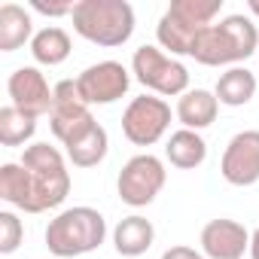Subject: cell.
I'll list each match as a JSON object with an SVG mask.
<instances>
[{"label":"cell","instance_id":"1","mask_svg":"<svg viewBox=\"0 0 259 259\" xmlns=\"http://www.w3.org/2000/svg\"><path fill=\"white\" fill-rule=\"evenodd\" d=\"M259 52V28L250 16L232 13L213 22L195 43L192 58L204 67H241L250 55Z\"/></svg>","mask_w":259,"mask_h":259},{"label":"cell","instance_id":"2","mask_svg":"<svg viewBox=\"0 0 259 259\" xmlns=\"http://www.w3.org/2000/svg\"><path fill=\"white\" fill-rule=\"evenodd\" d=\"M46 247L58 259H76L85 253H95L107 241V220L101 210L89 204L64 207L58 210L46 226Z\"/></svg>","mask_w":259,"mask_h":259},{"label":"cell","instance_id":"3","mask_svg":"<svg viewBox=\"0 0 259 259\" xmlns=\"http://www.w3.org/2000/svg\"><path fill=\"white\" fill-rule=\"evenodd\" d=\"M223 13V0H171L156 25V40L168 55H189L198 37L217 22Z\"/></svg>","mask_w":259,"mask_h":259},{"label":"cell","instance_id":"4","mask_svg":"<svg viewBox=\"0 0 259 259\" xmlns=\"http://www.w3.org/2000/svg\"><path fill=\"white\" fill-rule=\"evenodd\" d=\"M70 22L82 40L116 49L135 34V7L128 0H76Z\"/></svg>","mask_w":259,"mask_h":259},{"label":"cell","instance_id":"5","mask_svg":"<svg viewBox=\"0 0 259 259\" xmlns=\"http://www.w3.org/2000/svg\"><path fill=\"white\" fill-rule=\"evenodd\" d=\"M28 174H31V189H34V213H46L64 204L70 195V171H67V156L58 147L49 144H31L25 147L19 159Z\"/></svg>","mask_w":259,"mask_h":259},{"label":"cell","instance_id":"6","mask_svg":"<svg viewBox=\"0 0 259 259\" xmlns=\"http://www.w3.org/2000/svg\"><path fill=\"white\" fill-rule=\"evenodd\" d=\"M132 76L159 98H180L189 92V70L183 61L168 55L162 46H138L132 55Z\"/></svg>","mask_w":259,"mask_h":259},{"label":"cell","instance_id":"7","mask_svg":"<svg viewBox=\"0 0 259 259\" xmlns=\"http://www.w3.org/2000/svg\"><path fill=\"white\" fill-rule=\"evenodd\" d=\"M165 180H168L165 162L153 153H138L122 165L116 177V192L128 207H147L159 198V192L165 189Z\"/></svg>","mask_w":259,"mask_h":259},{"label":"cell","instance_id":"8","mask_svg":"<svg viewBox=\"0 0 259 259\" xmlns=\"http://www.w3.org/2000/svg\"><path fill=\"white\" fill-rule=\"evenodd\" d=\"M98 125V119L92 116V107L82 101L76 79H61L55 82V101L49 110V128L61 147L76 144L82 135H89Z\"/></svg>","mask_w":259,"mask_h":259},{"label":"cell","instance_id":"9","mask_svg":"<svg viewBox=\"0 0 259 259\" xmlns=\"http://www.w3.org/2000/svg\"><path fill=\"white\" fill-rule=\"evenodd\" d=\"M171 128V104L159 95H138L122 113V135L135 147H156Z\"/></svg>","mask_w":259,"mask_h":259},{"label":"cell","instance_id":"10","mask_svg":"<svg viewBox=\"0 0 259 259\" xmlns=\"http://www.w3.org/2000/svg\"><path fill=\"white\" fill-rule=\"evenodd\" d=\"M76 89L89 107H107V104H116L128 95V89H132V70L119 61H98V64H89L76 76Z\"/></svg>","mask_w":259,"mask_h":259},{"label":"cell","instance_id":"11","mask_svg":"<svg viewBox=\"0 0 259 259\" xmlns=\"http://www.w3.org/2000/svg\"><path fill=\"white\" fill-rule=\"evenodd\" d=\"M7 95H10V104L13 107H19L22 113L40 119V116H49V110H52L55 85H49L46 73L37 64H25V67H16L10 73Z\"/></svg>","mask_w":259,"mask_h":259},{"label":"cell","instance_id":"12","mask_svg":"<svg viewBox=\"0 0 259 259\" xmlns=\"http://www.w3.org/2000/svg\"><path fill=\"white\" fill-rule=\"evenodd\" d=\"M220 174L229 186H256L259 183V132L247 128L229 138L223 159H220Z\"/></svg>","mask_w":259,"mask_h":259},{"label":"cell","instance_id":"13","mask_svg":"<svg viewBox=\"0 0 259 259\" xmlns=\"http://www.w3.org/2000/svg\"><path fill=\"white\" fill-rule=\"evenodd\" d=\"M198 244L207 259H244V253H250V232L244 229V223L220 217L201 229Z\"/></svg>","mask_w":259,"mask_h":259},{"label":"cell","instance_id":"14","mask_svg":"<svg viewBox=\"0 0 259 259\" xmlns=\"http://www.w3.org/2000/svg\"><path fill=\"white\" fill-rule=\"evenodd\" d=\"M217 113H220V101L210 89H189L186 95L177 98V122L189 132H204L217 122Z\"/></svg>","mask_w":259,"mask_h":259},{"label":"cell","instance_id":"15","mask_svg":"<svg viewBox=\"0 0 259 259\" xmlns=\"http://www.w3.org/2000/svg\"><path fill=\"white\" fill-rule=\"evenodd\" d=\"M153 241H156V226L147 217H141V213H132V217L119 220L116 229H113V247L125 259L144 256L153 247Z\"/></svg>","mask_w":259,"mask_h":259},{"label":"cell","instance_id":"16","mask_svg":"<svg viewBox=\"0 0 259 259\" xmlns=\"http://www.w3.org/2000/svg\"><path fill=\"white\" fill-rule=\"evenodd\" d=\"M165 159L180 168V171H195L207 159V141L201 132H189V128H177L165 144Z\"/></svg>","mask_w":259,"mask_h":259},{"label":"cell","instance_id":"17","mask_svg":"<svg viewBox=\"0 0 259 259\" xmlns=\"http://www.w3.org/2000/svg\"><path fill=\"white\" fill-rule=\"evenodd\" d=\"M0 201L22 213H34V189L31 174L22 162H4L0 165Z\"/></svg>","mask_w":259,"mask_h":259},{"label":"cell","instance_id":"18","mask_svg":"<svg viewBox=\"0 0 259 259\" xmlns=\"http://www.w3.org/2000/svg\"><path fill=\"white\" fill-rule=\"evenodd\" d=\"M34 19L25 7L19 4H4L0 7V52H16L25 43L31 46L34 40Z\"/></svg>","mask_w":259,"mask_h":259},{"label":"cell","instance_id":"19","mask_svg":"<svg viewBox=\"0 0 259 259\" xmlns=\"http://www.w3.org/2000/svg\"><path fill=\"white\" fill-rule=\"evenodd\" d=\"M28 49H31L37 67H58V64H64L70 58L73 43H70V34L64 28L49 25V28H43V31L34 34V40H31Z\"/></svg>","mask_w":259,"mask_h":259},{"label":"cell","instance_id":"20","mask_svg":"<svg viewBox=\"0 0 259 259\" xmlns=\"http://www.w3.org/2000/svg\"><path fill=\"white\" fill-rule=\"evenodd\" d=\"M213 95L223 107H244L256 95V73L247 67H229L220 73Z\"/></svg>","mask_w":259,"mask_h":259},{"label":"cell","instance_id":"21","mask_svg":"<svg viewBox=\"0 0 259 259\" xmlns=\"http://www.w3.org/2000/svg\"><path fill=\"white\" fill-rule=\"evenodd\" d=\"M110 153V138H107V128L98 122L89 135H82L76 144L64 147V156L73 168H98Z\"/></svg>","mask_w":259,"mask_h":259},{"label":"cell","instance_id":"22","mask_svg":"<svg viewBox=\"0 0 259 259\" xmlns=\"http://www.w3.org/2000/svg\"><path fill=\"white\" fill-rule=\"evenodd\" d=\"M37 135V119L22 113L19 107L7 104L0 110V144L4 147H31Z\"/></svg>","mask_w":259,"mask_h":259},{"label":"cell","instance_id":"23","mask_svg":"<svg viewBox=\"0 0 259 259\" xmlns=\"http://www.w3.org/2000/svg\"><path fill=\"white\" fill-rule=\"evenodd\" d=\"M22 241H25V226H22L19 213L0 210V253H4V256L16 253L22 247Z\"/></svg>","mask_w":259,"mask_h":259},{"label":"cell","instance_id":"24","mask_svg":"<svg viewBox=\"0 0 259 259\" xmlns=\"http://www.w3.org/2000/svg\"><path fill=\"white\" fill-rule=\"evenodd\" d=\"M73 0L67 4H46V0H31V10L40 13V16H49V19H61V16H73Z\"/></svg>","mask_w":259,"mask_h":259},{"label":"cell","instance_id":"25","mask_svg":"<svg viewBox=\"0 0 259 259\" xmlns=\"http://www.w3.org/2000/svg\"><path fill=\"white\" fill-rule=\"evenodd\" d=\"M162 259H207L201 250H195V247H186V244H174V247H168L165 253H162Z\"/></svg>","mask_w":259,"mask_h":259},{"label":"cell","instance_id":"26","mask_svg":"<svg viewBox=\"0 0 259 259\" xmlns=\"http://www.w3.org/2000/svg\"><path fill=\"white\" fill-rule=\"evenodd\" d=\"M250 259H259V229L250 232Z\"/></svg>","mask_w":259,"mask_h":259},{"label":"cell","instance_id":"27","mask_svg":"<svg viewBox=\"0 0 259 259\" xmlns=\"http://www.w3.org/2000/svg\"><path fill=\"white\" fill-rule=\"evenodd\" d=\"M247 13L253 22H259V0H247Z\"/></svg>","mask_w":259,"mask_h":259}]
</instances>
